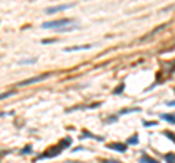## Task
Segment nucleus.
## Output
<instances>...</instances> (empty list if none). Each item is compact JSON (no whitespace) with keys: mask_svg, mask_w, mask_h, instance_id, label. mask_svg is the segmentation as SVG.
<instances>
[{"mask_svg":"<svg viewBox=\"0 0 175 163\" xmlns=\"http://www.w3.org/2000/svg\"><path fill=\"white\" fill-rule=\"evenodd\" d=\"M70 144H71V140H70V138H64V140H61V141H60V144H57L55 147H54V149L48 150V151H45V154H41L38 159H48V157H55V156H58V154H60V151H61L63 149H67Z\"/></svg>","mask_w":175,"mask_h":163,"instance_id":"f257e3e1","label":"nucleus"},{"mask_svg":"<svg viewBox=\"0 0 175 163\" xmlns=\"http://www.w3.org/2000/svg\"><path fill=\"white\" fill-rule=\"evenodd\" d=\"M73 20L69 18H63V19H55V20H51V22H44L41 26L44 28V29H60V28H63V26H67L70 25Z\"/></svg>","mask_w":175,"mask_h":163,"instance_id":"f03ea898","label":"nucleus"},{"mask_svg":"<svg viewBox=\"0 0 175 163\" xmlns=\"http://www.w3.org/2000/svg\"><path fill=\"white\" fill-rule=\"evenodd\" d=\"M51 76V73H44V74H39V76H34V77H29L26 80H22L20 83H18V86H28V85H34V83H41L42 80L48 79Z\"/></svg>","mask_w":175,"mask_h":163,"instance_id":"7ed1b4c3","label":"nucleus"},{"mask_svg":"<svg viewBox=\"0 0 175 163\" xmlns=\"http://www.w3.org/2000/svg\"><path fill=\"white\" fill-rule=\"evenodd\" d=\"M74 4L73 3H67V4H57V6H50L45 9V15H52V13H57V12H61V10H66L73 7Z\"/></svg>","mask_w":175,"mask_h":163,"instance_id":"20e7f679","label":"nucleus"},{"mask_svg":"<svg viewBox=\"0 0 175 163\" xmlns=\"http://www.w3.org/2000/svg\"><path fill=\"white\" fill-rule=\"evenodd\" d=\"M92 48V45H76V47H70V48H64L66 53H73V51H83V50H89Z\"/></svg>","mask_w":175,"mask_h":163,"instance_id":"39448f33","label":"nucleus"},{"mask_svg":"<svg viewBox=\"0 0 175 163\" xmlns=\"http://www.w3.org/2000/svg\"><path fill=\"white\" fill-rule=\"evenodd\" d=\"M106 147L111 149V150H117V151H120V153H124V151L127 150V146L120 144V143H112V144H108Z\"/></svg>","mask_w":175,"mask_h":163,"instance_id":"423d86ee","label":"nucleus"},{"mask_svg":"<svg viewBox=\"0 0 175 163\" xmlns=\"http://www.w3.org/2000/svg\"><path fill=\"white\" fill-rule=\"evenodd\" d=\"M79 26L77 25H67V26H63V28H60V29H57L58 32H71V31H74V29H77Z\"/></svg>","mask_w":175,"mask_h":163,"instance_id":"0eeeda50","label":"nucleus"},{"mask_svg":"<svg viewBox=\"0 0 175 163\" xmlns=\"http://www.w3.org/2000/svg\"><path fill=\"white\" fill-rule=\"evenodd\" d=\"M140 163H159V162H158V160H155L153 157H150V156H146V154H144V156H141V157H140Z\"/></svg>","mask_w":175,"mask_h":163,"instance_id":"6e6552de","label":"nucleus"},{"mask_svg":"<svg viewBox=\"0 0 175 163\" xmlns=\"http://www.w3.org/2000/svg\"><path fill=\"white\" fill-rule=\"evenodd\" d=\"M162 120H165V121H168V122H171V124H175V115H169V114H163L162 117H160Z\"/></svg>","mask_w":175,"mask_h":163,"instance_id":"1a4fd4ad","label":"nucleus"},{"mask_svg":"<svg viewBox=\"0 0 175 163\" xmlns=\"http://www.w3.org/2000/svg\"><path fill=\"white\" fill-rule=\"evenodd\" d=\"M12 95H15V92H13V91L4 92V93H0V101H3V99H6V98H10Z\"/></svg>","mask_w":175,"mask_h":163,"instance_id":"9d476101","label":"nucleus"},{"mask_svg":"<svg viewBox=\"0 0 175 163\" xmlns=\"http://www.w3.org/2000/svg\"><path fill=\"white\" fill-rule=\"evenodd\" d=\"M165 160L168 163H175V156L174 154H166L165 156Z\"/></svg>","mask_w":175,"mask_h":163,"instance_id":"9b49d317","label":"nucleus"},{"mask_svg":"<svg viewBox=\"0 0 175 163\" xmlns=\"http://www.w3.org/2000/svg\"><path fill=\"white\" fill-rule=\"evenodd\" d=\"M128 144H139V137H137V135H134V137L128 138Z\"/></svg>","mask_w":175,"mask_h":163,"instance_id":"f8f14e48","label":"nucleus"},{"mask_svg":"<svg viewBox=\"0 0 175 163\" xmlns=\"http://www.w3.org/2000/svg\"><path fill=\"white\" fill-rule=\"evenodd\" d=\"M140 108H133V109H124L121 111V114H127V112H139Z\"/></svg>","mask_w":175,"mask_h":163,"instance_id":"ddd939ff","label":"nucleus"},{"mask_svg":"<svg viewBox=\"0 0 175 163\" xmlns=\"http://www.w3.org/2000/svg\"><path fill=\"white\" fill-rule=\"evenodd\" d=\"M165 135H166L168 138H171V140L175 143V134H174V133H168V131H166V133H165Z\"/></svg>","mask_w":175,"mask_h":163,"instance_id":"4468645a","label":"nucleus"},{"mask_svg":"<svg viewBox=\"0 0 175 163\" xmlns=\"http://www.w3.org/2000/svg\"><path fill=\"white\" fill-rule=\"evenodd\" d=\"M122 91H124V85L121 83V85H120V86L114 91V95H118V93H120V92H122Z\"/></svg>","mask_w":175,"mask_h":163,"instance_id":"2eb2a0df","label":"nucleus"},{"mask_svg":"<svg viewBox=\"0 0 175 163\" xmlns=\"http://www.w3.org/2000/svg\"><path fill=\"white\" fill-rule=\"evenodd\" d=\"M28 63H36V58H32V60H25V61H19V64H28Z\"/></svg>","mask_w":175,"mask_h":163,"instance_id":"dca6fc26","label":"nucleus"},{"mask_svg":"<svg viewBox=\"0 0 175 163\" xmlns=\"http://www.w3.org/2000/svg\"><path fill=\"white\" fill-rule=\"evenodd\" d=\"M82 137H90V138H98V137H95V135H93V134H90V133H85V134H83Z\"/></svg>","mask_w":175,"mask_h":163,"instance_id":"f3484780","label":"nucleus"},{"mask_svg":"<svg viewBox=\"0 0 175 163\" xmlns=\"http://www.w3.org/2000/svg\"><path fill=\"white\" fill-rule=\"evenodd\" d=\"M155 124H156V122H146V121L143 122V125H146V127H150V125H155Z\"/></svg>","mask_w":175,"mask_h":163,"instance_id":"a211bd4d","label":"nucleus"},{"mask_svg":"<svg viewBox=\"0 0 175 163\" xmlns=\"http://www.w3.org/2000/svg\"><path fill=\"white\" fill-rule=\"evenodd\" d=\"M102 163H120V162H117V160H104Z\"/></svg>","mask_w":175,"mask_h":163,"instance_id":"6ab92c4d","label":"nucleus"},{"mask_svg":"<svg viewBox=\"0 0 175 163\" xmlns=\"http://www.w3.org/2000/svg\"><path fill=\"white\" fill-rule=\"evenodd\" d=\"M168 105H175V101L174 102H168Z\"/></svg>","mask_w":175,"mask_h":163,"instance_id":"aec40b11","label":"nucleus"},{"mask_svg":"<svg viewBox=\"0 0 175 163\" xmlns=\"http://www.w3.org/2000/svg\"><path fill=\"white\" fill-rule=\"evenodd\" d=\"M67 163H74V162H67Z\"/></svg>","mask_w":175,"mask_h":163,"instance_id":"412c9836","label":"nucleus"}]
</instances>
